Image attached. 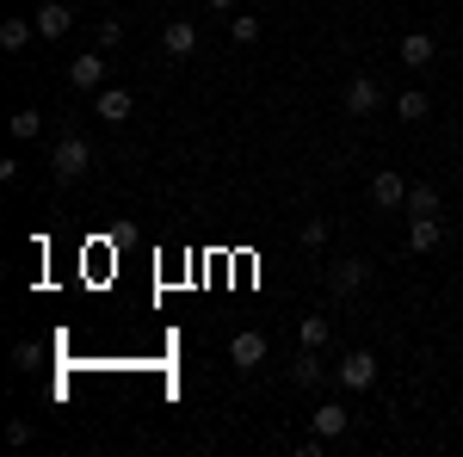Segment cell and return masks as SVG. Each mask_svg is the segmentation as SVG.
Returning <instances> with one entry per match:
<instances>
[{"label": "cell", "mask_w": 463, "mask_h": 457, "mask_svg": "<svg viewBox=\"0 0 463 457\" xmlns=\"http://www.w3.org/2000/svg\"><path fill=\"white\" fill-rule=\"evenodd\" d=\"M50 167H56V179H62V186L87 179V167H93V148H87V137H62L56 148H50Z\"/></svg>", "instance_id": "cell-1"}, {"label": "cell", "mask_w": 463, "mask_h": 457, "mask_svg": "<svg viewBox=\"0 0 463 457\" xmlns=\"http://www.w3.org/2000/svg\"><path fill=\"white\" fill-rule=\"evenodd\" d=\"M93 37H99V50H118V43H124V25H118V19H99Z\"/></svg>", "instance_id": "cell-21"}, {"label": "cell", "mask_w": 463, "mask_h": 457, "mask_svg": "<svg viewBox=\"0 0 463 457\" xmlns=\"http://www.w3.org/2000/svg\"><path fill=\"white\" fill-rule=\"evenodd\" d=\"M161 50H167V56H192V50H198V25H192V19H167V25H161Z\"/></svg>", "instance_id": "cell-10"}, {"label": "cell", "mask_w": 463, "mask_h": 457, "mask_svg": "<svg viewBox=\"0 0 463 457\" xmlns=\"http://www.w3.org/2000/svg\"><path fill=\"white\" fill-rule=\"evenodd\" d=\"M93 111H99L106 124H124V118L137 111V93H130V87H99V93H93Z\"/></svg>", "instance_id": "cell-6"}, {"label": "cell", "mask_w": 463, "mask_h": 457, "mask_svg": "<svg viewBox=\"0 0 463 457\" xmlns=\"http://www.w3.org/2000/svg\"><path fill=\"white\" fill-rule=\"evenodd\" d=\"M69 87H74V93H99V87H106V56H93V50L74 56V62H69Z\"/></svg>", "instance_id": "cell-5"}, {"label": "cell", "mask_w": 463, "mask_h": 457, "mask_svg": "<svg viewBox=\"0 0 463 457\" xmlns=\"http://www.w3.org/2000/svg\"><path fill=\"white\" fill-rule=\"evenodd\" d=\"M229 32H235V43H260V19L235 13V19H229Z\"/></svg>", "instance_id": "cell-20"}, {"label": "cell", "mask_w": 463, "mask_h": 457, "mask_svg": "<svg viewBox=\"0 0 463 457\" xmlns=\"http://www.w3.org/2000/svg\"><path fill=\"white\" fill-rule=\"evenodd\" d=\"M37 130H43V118H37L32 106H25V111H13V142H32Z\"/></svg>", "instance_id": "cell-19"}, {"label": "cell", "mask_w": 463, "mask_h": 457, "mask_svg": "<svg viewBox=\"0 0 463 457\" xmlns=\"http://www.w3.org/2000/svg\"><path fill=\"white\" fill-rule=\"evenodd\" d=\"M211 6H216V13H229V6H235V0H211Z\"/></svg>", "instance_id": "cell-23"}, {"label": "cell", "mask_w": 463, "mask_h": 457, "mask_svg": "<svg viewBox=\"0 0 463 457\" xmlns=\"http://www.w3.org/2000/svg\"><path fill=\"white\" fill-rule=\"evenodd\" d=\"M371 284V260H340V266H327V290L334 297H358Z\"/></svg>", "instance_id": "cell-4"}, {"label": "cell", "mask_w": 463, "mask_h": 457, "mask_svg": "<svg viewBox=\"0 0 463 457\" xmlns=\"http://www.w3.org/2000/svg\"><path fill=\"white\" fill-rule=\"evenodd\" d=\"M439 242H445V223L439 216H408V247L414 253H432Z\"/></svg>", "instance_id": "cell-13"}, {"label": "cell", "mask_w": 463, "mask_h": 457, "mask_svg": "<svg viewBox=\"0 0 463 457\" xmlns=\"http://www.w3.org/2000/svg\"><path fill=\"white\" fill-rule=\"evenodd\" d=\"M371 205H377V211H402V205H408V179L383 167V174L371 179Z\"/></svg>", "instance_id": "cell-8"}, {"label": "cell", "mask_w": 463, "mask_h": 457, "mask_svg": "<svg viewBox=\"0 0 463 457\" xmlns=\"http://www.w3.org/2000/svg\"><path fill=\"white\" fill-rule=\"evenodd\" d=\"M427 111H432V100L420 93V87H408V93H395V118H402V124H420Z\"/></svg>", "instance_id": "cell-15"}, {"label": "cell", "mask_w": 463, "mask_h": 457, "mask_svg": "<svg viewBox=\"0 0 463 457\" xmlns=\"http://www.w3.org/2000/svg\"><path fill=\"white\" fill-rule=\"evenodd\" d=\"M334 377H340V384L346 389H371L377 384V352H346V358H340V365H334Z\"/></svg>", "instance_id": "cell-2"}, {"label": "cell", "mask_w": 463, "mask_h": 457, "mask_svg": "<svg viewBox=\"0 0 463 457\" xmlns=\"http://www.w3.org/2000/svg\"><path fill=\"white\" fill-rule=\"evenodd\" d=\"M297 235H303V247H321V242H327V223H321V216H309Z\"/></svg>", "instance_id": "cell-22"}, {"label": "cell", "mask_w": 463, "mask_h": 457, "mask_svg": "<svg viewBox=\"0 0 463 457\" xmlns=\"http://www.w3.org/2000/svg\"><path fill=\"white\" fill-rule=\"evenodd\" d=\"M297 334H303V347H327V334H334V321H327V316H303V328H297Z\"/></svg>", "instance_id": "cell-18"}, {"label": "cell", "mask_w": 463, "mask_h": 457, "mask_svg": "<svg viewBox=\"0 0 463 457\" xmlns=\"http://www.w3.org/2000/svg\"><path fill=\"white\" fill-rule=\"evenodd\" d=\"M408 216H439V186H408Z\"/></svg>", "instance_id": "cell-17"}, {"label": "cell", "mask_w": 463, "mask_h": 457, "mask_svg": "<svg viewBox=\"0 0 463 457\" xmlns=\"http://www.w3.org/2000/svg\"><path fill=\"white\" fill-rule=\"evenodd\" d=\"M346 426H353V414H346L340 402H321V408H316V433L327 439V445H334V439H340Z\"/></svg>", "instance_id": "cell-14"}, {"label": "cell", "mask_w": 463, "mask_h": 457, "mask_svg": "<svg viewBox=\"0 0 463 457\" xmlns=\"http://www.w3.org/2000/svg\"><path fill=\"white\" fill-rule=\"evenodd\" d=\"M432 56H439L432 32H408L402 37V69H432Z\"/></svg>", "instance_id": "cell-11"}, {"label": "cell", "mask_w": 463, "mask_h": 457, "mask_svg": "<svg viewBox=\"0 0 463 457\" xmlns=\"http://www.w3.org/2000/svg\"><path fill=\"white\" fill-rule=\"evenodd\" d=\"M340 106H346V118H371V111L383 106V87H377L371 74H353V81H346V100H340Z\"/></svg>", "instance_id": "cell-3"}, {"label": "cell", "mask_w": 463, "mask_h": 457, "mask_svg": "<svg viewBox=\"0 0 463 457\" xmlns=\"http://www.w3.org/2000/svg\"><path fill=\"white\" fill-rule=\"evenodd\" d=\"M290 384H303V389H321V384H327V365L316 358V347H303L297 358H290Z\"/></svg>", "instance_id": "cell-12"}, {"label": "cell", "mask_w": 463, "mask_h": 457, "mask_svg": "<svg viewBox=\"0 0 463 457\" xmlns=\"http://www.w3.org/2000/svg\"><path fill=\"white\" fill-rule=\"evenodd\" d=\"M69 32H74V6L43 0V6H37V37H69Z\"/></svg>", "instance_id": "cell-9"}, {"label": "cell", "mask_w": 463, "mask_h": 457, "mask_svg": "<svg viewBox=\"0 0 463 457\" xmlns=\"http://www.w3.org/2000/svg\"><path fill=\"white\" fill-rule=\"evenodd\" d=\"M37 32V19H0V50H25Z\"/></svg>", "instance_id": "cell-16"}, {"label": "cell", "mask_w": 463, "mask_h": 457, "mask_svg": "<svg viewBox=\"0 0 463 457\" xmlns=\"http://www.w3.org/2000/svg\"><path fill=\"white\" fill-rule=\"evenodd\" d=\"M229 358H235V371H260V365H266V334L241 328V334L229 340Z\"/></svg>", "instance_id": "cell-7"}]
</instances>
